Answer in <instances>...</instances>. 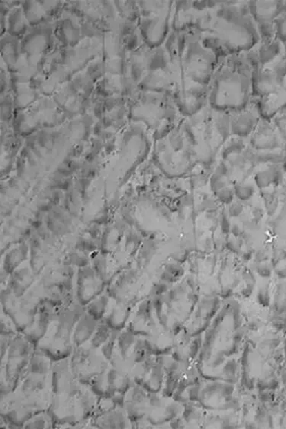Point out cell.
Wrapping results in <instances>:
<instances>
[{
  "label": "cell",
  "mask_w": 286,
  "mask_h": 429,
  "mask_svg": "<svg viewBox=\"0 0 286 429\" xmlns=\"http://www.w3.org/2000/svg\"><path fill=\"white\" fill-rule=\"evenodd\" d=\"M195 32L221 61L247 53L261 41L248 1L207 2Z\"/></svg>",
  "instance_id": "cell-1"
},
{
  "label": "cell",
  "mask_w": 286,
  "mask_h": 429,
  "mask_svg": "<svg viewBox=\"0 0 286 429\" xmlns=\"http://www.w3.org/2000/svg\"><path fill=\"white\" fill-rule=\"evenodd\" d=\"M253 65L247 53L221 61L209 89L208 105L225 113L240 112L253 103Z\"/></svg>",
  "instance_id": "cell-2"
},
{
  "label": "cell",
  "mask_w": 286,
  "mask_h": 429,
  "mask_svg": "<svg viewBox=\"0 0 286 429\" xmlns=\"http://www.w3.org/2000/svg\"><path fill=\"white\" fill-rule=\"evenodd\" d=\"M70 363L75 377L88 387L110 366L101 350L92 347L90 342L74 348Z\"/></svg>",
  "instance_id": "cell-3"
},
{
  "label": "cell",
  "mask_w": 286,
  "mask_h": 429,
  "mask_svg": "<svg viewBox=\"0 0 286 429\" xmlns=\"http://www.w3.org/2000/svg\"><path fill=\"white\" fill-rule=\"evenodd\" d=\"M19 392L34 412L35 416L45 412L53 397L51 374H28L20 385Z\"/></svg>",
  "instance_id": "cell-4"
},
{
  "label": "cell",
  "mask_w": 286,
  "mask_h": 429,
  "mask_svg": "<svg viewBox=\"0 0 286 429\" xmlns=\"http://www.w3.org/2000/svg\"><path fill=\"white\" fill-rule=\"evenodd\" d=\"M37 349L52 362L69 359L74 349L73 336L57 330L52 324Z\"/></svg>",
  "instance_id": "cell-5"
},
{
  "label": "cell",
  "mask_w": 286,
  "mask_h": 429,
  "mask_svg": "<svg viewBox=\"0 0 286 429\" xmlns=\"http://www.w3.org/2000/svg\"><path fill=\"white\" fill-rule=\"evenodd\" d=\"M51 383L53 395L75 396L88 387L79 381L74 375L70 368V357L53 362Z\"/></svg>",
  "instance_id": "cell-6"
},
{
  "label": "cell",
  "mask_w": 286,
  "mask_h": 429,
  "mask_svg": "<svg viewBox=\"0 0 286 429\" xmlns=\"http://www.w3.org/2000/svg\"><path fill=\"white\" fill-rule=\"evenodd\" d=\"M1 399V417L7 423L16 427H24L32 417L34 412L28 404L20 392H11Z\"/></svg>",
  "instance_id": "cell-7"
},
{
  "label": "cell",
  "mask_w": 286,
  "mask_h": 429,
  "mask_svg": "<svg viewBox=\"0 0 286 429\" xmlns=\"http://www.w3.org/2000/svg\"><path fill=\"white\" fill-rule=\"evenodd\" d=\"M230 114L232 137L248 139L261 120L256 105L253 102L247 109Z\"/></svg>",
  "instance_id": "cell-8"
},
{
  "label": "cell",
  "mask_w": 286,
  "mask_h": 429,
  "mask_svg": "<svg viewBox=\"0 0 286 429\" xmlns=\"http://www.w3.org/2000/svg\"><path fill=\"white\" fill-rule=\"evenodd\" d=\"M134 383L150 393H156L162 387L163 370L161 364L145 359L134 366Z\"/></svg>",
  "instance_id": "cell-9"
},
{
  "label": "cell",
  "mask_w": 286,
  "mask_h": 429,
  "mask_svg": "<svg viewBox=\"0 0 286 429\" xmlns=\"http://www.w3.org/2000/svg\"><path fill=\"white\" fill-rule=\"evenodd\" d=\"M250 148L255 151H274L280 147V138L276 127L269 125L268 120L261 118L256 130L248 138Z\"/></svg>",
  "instance_id": "cell-10"
},
{
  "label": "cell",
  "mask_w": 286,
  "mask_h": 429,
  "mask_svg": "<svg viewBox=\"0 0 286 429\" xmlns=\"http://www.w3.org/2000/svg\"><path fill=\"white\" fill-rule=\"evenodd\" d=\"M149 400L140 386H133L125 397L124 408L132 423L138 421L147 414Z\"/></svg>",
  "instance_id": "cell-11"
},
{
  "label": "cell",
  "mask_w": 286,
  "mask_h": 429,
  "mask_svg": "<svg viewBox=\"0 0 286 429\" xmlns=\"http://www.w3.org/2000/svg\"><path fill=\"white\" fill-rule=\"evenodd\" d=\"M56 311L51 306L41 307L37 318L30 328L23 333L25 337L37 347L41 340L45 337L55 318Z\"/></svg>",
  "instance_id": "cell-12"
},
{
  "label": "cell",
  "mask_w": 286,
  "mask_h": 429,
  "mask_svg": "<svg viewBox=\"0 0 286 429\" xmlns=\"http://www.w3.org/2000/svg\"><path fill=\"white\" fill-rule=\"evenodd\" d=\"M127 325V330L135 336H148L155 331L154 313L148 304L143 305Z\"/></svg>",
  "instance_id": "cell-13"
},
{
  "label": "cell",
  "mask_w": 286,
  "mask_h": 429,
  "mask_svg": "<svg viewBox=\"0 0 286 429\" xmlns=\"http://www.w3.org/2000/svg\"><path fill=\"white\" fill-rule=\"evenodd\" d=\"M98 321L92 318L88 313H84L78 321L73 333L74 348L84 345L90 341L98 327Z\"/></svg>",
  "instance_id": "cell-14"
},
{
  "label": "cell",
  "mask_w": 286,
  "mask_h": 429,
  "mask_svg": "<svg viewBox=\"0 0 286 429\" xmlns=\"http://www.w3.org/2000/svg\"><path fill=\"white\" fill-rule=\"evenodd\" d=\"M96 426L106 428H125L132 427L131 421L123 407L114 410L94 419Z\"/></svg>",
  "instance_id": "cell-15"
},
{
  "label": "cell",
  "mask_w": 286,
  "mask_h": 429,
  "mask_svg": "<svg viewBox=\"0 0 286 429\" xmlns=\"http://www.w3.org/2000/svg\"><path fill=\"white\" fill-rule=\"evenodd\" d=\"M132 313L127 305L119 304L114 307L110 313H107L104 318V323L108 326L111 330L121 332L123 328L130 323Z\"/></svg>",
  "instance_id": "cell-16"
},
{
  "label": "cell",
  "mask_w": 286,
  "mask_h": 429,
  "mask_svg": "<svg viewBox=\"0 0 286 429\" xmlns=\"http://www.w3.org/2000/svg\"><path fill=\"white\" fill-rule=\"evenodd\" d=\"M169 331H154L147 336L145 344L147 352L155 355H161L166 353L170 348V335Z\"/></svg>",
  "instance_id": "cell-17"
},
{
  "label": "cell",
  "mask_w": 286,
  "mask_h": 429,
  "mask_svg": "<svg viewBox=\"0 0 286 429\" xmlns=\"http://www.w3.org/2000/svg\"><path fill=\"white\" fill-rule=\"evenodd\" d=\"M282 180V171L276 165H270L267 169H263L255 175V182L260 189H265L272 185H277Z\"/></svg>",
  "instance_id": "cell-18"
},
{
  "label": "cell",
  "mask_w": 286,
  "mask_h": 429,
  "mask_svg": "<svg viewBox=\"0 0 286 429\" xmlns=\"http://www.w3.org/2000/svg\"><path fill=\"white\" fill-rule=\"evenodd\" d=\"M51 360L41 353H34L28 366V374L50 375L52 367Z\"/></svg>",
  "instance_id": "cell-19"
},
{
  "label": "cell",
  "mask_w": 286,
  "mask_h": 429,
  "mask_svg": "<svg viewBox=\"0 0 286 429\" xmlns=\"http://www.w3.org/2000/svg\"><path fill=\"white\" fill-rule=\"evenodd\" d=\"M113 332L114 331L111 330L103 322V324L98 325L95 333L89 342L92 347L100 349L110 339Z\"/></svg>",
  "instance_id": "cell-20"
},
{
  "label": "cell",
  "mask_w": 286,
  "mask_h": 429,
  "mask_svg": "<svg viewBox=\"0 0 286 429\" xmlns=\"http://www.w3.org/2000/svg\"><path fill=\"white\" fill-rule=\"evenodd\" d=\"M53 426V423L45 412L37 415L25 425L24 428H46Z\"/></svg>",
  "instance_id": "cell-21"
},
{
  "label": "cell",
  "mask_w": 286,
  "mask_h": 429,
  "mask_svg": "<svg viewBox=\"0 0 286 429\" xmlns=\"http://www.w3.org/2000/svg\"><path fill=\"white\" fill-rule=\"evenodd\" d=\"M100 300L97 303L91 304L88 308V313L97 321L102 320L106 316L107 302Z\"/></svg>",
  "instance_id": "cell-22"
},
{
  "label": "cell",
  "mask_w": 286,
  "mask_h": 429,
  "mask_svg": "<svg viewBox=\"0 0 286 429\" xmlns=\"http://www.w3.org/2000/svg\"><path fill=\"white\" fill-rule=\"evenodd\" d=\"M234 194L243 201H247L253 196L254 189L249 184H240L236 185L234 189Z\"/></svg>",
  "instance_id": "cell-23"
},
{
  "label": "cell",
  "mask_w": 286,
  "mask_h": 429,
  "mask_svg": "<svg viewBox=\"0 0 286 429\" xmlns=\"http://www.w3.org/2000/svg\"><path fill=\"white\" fill-rule=\"evenodd\" d=\"M234 191L233 189L225 187L218 191V198L225 204H230L233 201Z\"/></svg>",
  "instance_id": "cell-24"
},
{
  "label": "cell",
  "mask_w": 286,
  "mask_h": 429,
  "mask_svg": "<svg viewBox=\"0 0 286 429\" xmlns=\"http://www.w3.org/2000/svg\"><path fill=\"white\" fill-rule=\"evenodd\" d=\"M231 209H234V211H230L232 216H238L242 211V206L240 204H234Z\"/></svg>",
  "instance_id": "cell-25"
},
{
  "label": "cell",
  "mask_w": 286,
  "mask_h": 429,
  "mask_svg": "<svg viewBox=\"0 0 286 429\" xmlns=\"http://www.w3.org/2000/svg\"><path fill=\"white\" fill-rule=\"evenodd\" d=\"M280 270L282 271V275H286V263Z\"/></svg>",
  "instance_id": "cell-26"
}]
</instances>
